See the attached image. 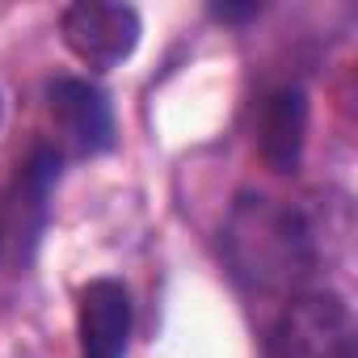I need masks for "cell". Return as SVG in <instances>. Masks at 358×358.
Listing matches in <instances>:
<instances>
[{
	"mask_svg": "<svg viewBox=\"0 0 358 358\" xmlns=\"http://www.w3.org/2000/svg\"><path fill=\"white\" fill-rule=\"evenodd\" d=\"M55 182H59L55 148H34L30 160L17 164L13 177L0 186V270L5 274H22L34 266Z\"/></svg>",
	"mask_w": 358,
	"mask_h": 358,
	"instance_id": "6da1fadb",
	"label": "cell"
},
{
	"mask_svg": "<svg viewBox=\"0 0 358 358\" xmlns=\"http://www.w3.org/2000/svg\"><path fill=\"white\" fill-rule=\"evenodd\" d=\"M64 43L89 68L122 64L139 43V13L131 5H106V0H76L64 9Z\"/></svg>",
	"mask_w": 358,
	"mask_h": 358,
	"instance_id": "7a4b0ae2",
	"label": "cell"
},
{
	"mask_svg": "<svg viewBox=\"0 0 358 358\" xmlns=\"http://www.w3.org/2000/svg\"><path fill=\"white\" fill-rule=\"evenodd\" d=\"M51 122L59 131V143L68 156H101L114 148V110L101 89L89 80H55L51 85Z\"/></svg>",
	"mask_w": 358,
	"mask_h": 358,
	"instance_id": "3957f363",
	"label": "cell"
},
{
	"mask_svg": "<svg viewBox=\"0 0 358 358\" xmlns=\"http://www.w3.org/2000/svg\"><path fill=\"white\" fill-rule=\"evenodd\" d=\"M80 345L89 358H122L131 333V299L114 278H97L80 291Z\"/></svg>",
	"mask_w": 358,
	"mask_h": 358,
	"instance_id": "277c9868",
	"label": "cell"
},
{
	"mask_svg": "<svg viewBox=\"0 0 358 358\" xmlns=\"http://www.w3.org/2000/svg\"><path fill=\"white\" fill-rule=\"evenodd\" d=\"M303 139H308V97L303 89H274L262 101V118H257V148L262 160L274 173H291L303 156Z\"/></svg>",
	"mask_w": 358,
	"mask_h": 358,
	"instance_id": "5b68a950",
	"label": "cell"
},
{
	"mask_svg": "<svg viewBox=\"0 0 358 358\" xmlns=\"http://www.w3.org/2000/svg\"><path fill=\"white\" fill-rule=\"evenodd\" d=\"M215 13H220V17H249V13H257V5H245V9H232V5H215Z\"/></svg>",
	"mask_w": 358,
	"mask_h": 358,
	"instance_id": "8992f818",
	"label": "cell"
}]
</instances>
